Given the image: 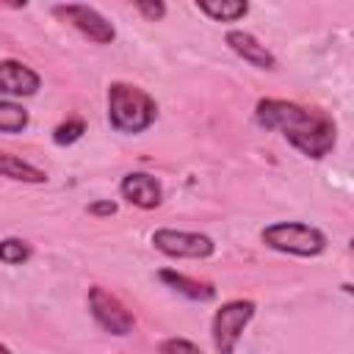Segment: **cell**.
<instances>
[{"mask_svg":"<svg viewBox=\"0 0 354 354\" xmlns=\"http://www.w3.org/2000/svg\"><path fill=\"white\" fill-rule=\"evenodd\" d=\"M254 119L266 130H279L282 138L304 158L321 160L337 144V124L318 108H304L290 100L266 97L254 105Z\"/></svg>","mask_w":354,"mask_h":354,"instance_id":"cell-1","label":"cell"},{"mask_svg":"<svg viewBox=\"0 0 354 354\" xmlns=\"http://www.w3.org/2000/svg\"><path fill=\"white\" fill-rule=\"evenodd\" d=\"M158 116V102L133 83L116 80L108 86V122L116 133L136 136L144 133L155 124Z\"/></svg>","mask_w":354,"mask_h":354,"instance_id":"cell-2","label":"cell"},{"mask_svg":"<svg viewBox=\"0 0 354 354\" xmlns=\"http://www.w3.org/2000/svg\"><path fill=\"white\" fill-rule=\"evenodd\" d=\"M260 241L274 252L296 257H318L326 249L324 230L304 221H274L260 230Z\"/></svg>","mask_w":354,"mask_h":354,"instance_id":"cell-3","label":"cell"},{"mask_svg":"<svg viewBox=\"0 0 354 354\" xmlns=\"http://www.w3.org/2000/svg\"><path fill=\"white\" fill-rule=\"evenodd\" d=\"M257 304L252 299H232L224 301L210 321V337H213V348L218 354H235V346L243 335V329L249 326V321L254 318Z\"/></svg>","mask_w":354,"mask_h":354,"instance_id":"cell-4","label":"cell"},{"mask_svg":"<svg viewBox=\"0 0 354 354\" xmlns=\"http://www.w3.org/2000/svg\"><path fill=\"white\" fill-rule=\"evenodd\" d=\"M88 313L108 335L124 337L136 329V315L130 313V307L102 285L88 288Z\"/></svg>","mask_w":354,"mask_h":354,"instance_id":"cell-5","label":"cell"},{"mask_svg":"<svg viewBox=\"0 0 354 354\" xmlns=\"http://www.w3.org/2000/svg\"><path fill=\"white\" fill-rule=\"evenodd\" d=\"M152 246L166 257H188V260H205L216 252V243L205 232H188L174 227H160L152 232Z\"/></svg>","mask_w":354,"mask_h":354,"instance_id":"cell-6","label":"cell"},{"mask_svg":"<svg viewBox=\"0 0 354 354\" xmlns=\"http://www.w3.org/2000/svg\"><path fill=\"white\" fill-rule=\"evenodd\" d=\"M53 14L61 22H69L77 33H83L94 44H111L116 39L113 22L86 3H58V6H53Z\"/></svg>","mask_w":354,"mask_h":354,"instance_id":"cell-7","label":"cell"},{"mask_svg":"<svg viewBox=\"0 0 354 354\" xmlns=\"http://www.w3.org/2000/svg\"><path fill=\"white\" fill-rule=\"evenodd\" d=\"M119 194L127 205L141 207V210H152L163 202V185L149 171H127L119 183Z\"/></svg>","mask_w":354,"mask_h":354,"instance_id":"cell-8","label":"cell"},{"mask_svg":"<svg viewBox=\"0 0 354 354\" xmlns=\"http://www.w3.org/2000/svg\"><path fill=\"white\" fill-rule=\"evenodd\" d=\"M39 88H41V77L36 69H30L17 58L0 61V94H6L8 100H22V97H33Z\"/></svg>","mask_w":354,"mask_h":354,"instance_id":"cell-9","label":"cell"},{"mask_svg":"<svg viewBox=\"0 0 354 354\" xmlns=\"http://www.w3.org/2000/svg\"><path fill=\"white\" fill-rule=\"evenodd\" d=\"M224 41H227V47H230L238 58H243V61L252 64L254 69H266V72L277 69V55H274L263 41H257L249 30L232 28V30H227Z\"/></svg>","mask_w":354,"mask_h":354,"instance_id":"cell-10","label":"cell"},{"mask_svg":"<svg viewBox=\"0 0 354 354\" xmlns=\"http://www.w3.org/2000/svg\"><path fill=\"white\" fill-rule=\"evenodd\" d=\"M158 279H160L163 285H169L171 290H177L180 296L191 299V301H213V299H216V288H213L210 282L191 279V277H185V274H180V271H174V268L158 271Z\"/></svg>","mask_w":354,"mask_h":354,"instance_id":"cell-11","label":"cell"},{"mask_svg":"<svg viewBox=\"0 0 354 354\" xmlns=\"http://www.w3.org/2000/svg\"><path fill=\"white\" fill-rule=\"evenodd\" d=\"M0 177L17 180V183H30V185L47 183V174L39 166H33V163H28L19 155L6 152V149H0Z\"/></svg>","mask_w":354,"mask_h":354,"instance_id":"cell-12","label":"cell"},{"mask_svg":"<svg viewBox=\"0 0 354 354\" xmlns=\"http://www.w3.org/2000/svg\"><path fill=\"white\" fill-rule=\"evenodd\" d=\"M196 8L207 14L213 22H238L249 14V3L241 0H199Z\"/></svg>","mask_w":354,"mask_h":354,"instance_id":"cell-13","label":"cell"},{"mask_svg":"<svg viewBox=\"0 0 354 354\" xmlns=\"http://www.w3.org/2000/svg\"><path fill=\"white\" fill-rule=\"evenodd\" d=\"M28 124H30V113L19 102L0 100V133L14 136V133H22Z\"/></svg>","mask_w":354,"mask_h":354,"instance_id":"cell-14","label":"cell"},{"mask_svg":"<svg viewBox=\"0 0 354 354\" xmlns=\"http://www.w3.org/2000/svg\"><path fill=\"white\" fill-rule=\"evenodd\" d=\"M30 254H33V249L22 238H3L0 241V263H6V266H22L30 260Z\"/></svg>","mask_w":354,"mask_h":354,"instance_id":"cell-15","label":"cell"},{"mask_svg":"<svg viewBox=\"0 0 354 354\" xmlns=\"http://www.w3.org/2000/svg\"><path fill=\"white\" fill-rule=\"evenodd\" d=\"M83 133H86V122H83V119H77V116H72V119L61 122V124L53 130V141H55L58 147H69V144L80 141V138H83Z\"/></svg>","mask_w":354,"mask_h":354,"instance_id":"cell-16","label":"cell"},{"mask_svg":"<svg viewBox=\"0 0 354 354\" xmlns=\"http://www.w3.org/2000/svg\"><path fill=\"white\" fill-rule=\"evenodd\" d=\"M158 354H202V348L188 337H166L160 340Z\"/></svg>","mask_w":354,"mask_h":354,"instance_id":"cell-17","label":"cell"},{"mask_svg":"<svg viewBox=\"0 0 354 354\" xmlns=\"http://www.w3.org/2000/svg\"><path fill=\"white\" fill-rule=\"evenodd\" d=\"M136 11H138L147 22H158V19L166 17V6H163L160 0H138V3H136Z\"/></svg>","mask_w":354,"mask_h":354,"instance_id":"cell-18","label":"cell"},{"mask_svg":"<svg viewBox=\"0 0 354 354\" xmlns=\"http://www.w3.org/2000/svg\"><path fill=\"white\" fill-rule=\"evenodd\" d=\"M86 210H88V216L108 218V216H113V213H116V202H113V199H97V202H91Z\"/></svg>","mask_w":354,"mask_h":354,"instance_id":"cell-19","label":"cell"},{"mask_svg":"<svg viewBox=\"0 0 354 354\" xmlns=\"http://www.w3.org/2000/svg\"><path fill=\"white\" fill-rule=\"evenodd\" d=\"M0 354H11V348H8L6 343H0Z\"/></svg>","mask_w":354,"mask_h":354,"instance_id":"cell-20","label":"cell"}]
</instances>
